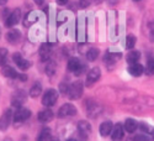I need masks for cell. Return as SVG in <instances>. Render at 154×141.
I'll use <instances>...</instances> for the list:
<instances>
[{
    "label": "cell",
    "mask_w": 154,
    "mask_h": 141,
    "mask_svg": "<svg viewBox=\"0 0 154 141\" xmlns=\"http://www.w3.org/2000/svg\"><path fill=\"white\" fill-rule=\"evenodd\" d=\"M137 126H138V124L136 123V120L128 118V119H126L123 127H125V130H126L127 133H134V131L137 130Z\"/></svg>",
    "instance_id": "obj_20"
},
{
    "label": "cell",
    "mask_w": 154,
    "mask_h": 141,
    "mask_svg": "<svg viewBox=\"0 0 154 141\" xmlns=\"http://www.w3.org/2000/svg\"><path fill=\"white\" fill-rule=\"evenodd\" d=\"M11 119H12V111L10 109H6L2 115V118H0V130L5 131L11 123Z\"/></svg>",
    "instance_id": "obj_10"
},
{
    "label": "cell",
    "mask_w": 154,
    "mask_h": 141,
    "mask_svg": "<svg viewBox=\"0 0 154 141\" xmlns=\"http://www.w3.org/2000/svg\"><path fill=\"white\" fill-rule=\"evenodd\" d=\"M2 74L4 77H6V78H12V79H16L17 75H19V73L10 66H4L2 68Z\"/></svg>",
    "instance_id": "obj_18"
},
{
    "label": "cell",
    "mask_w": 154,
    "mask_h": 141,
    "mask_svg": "<svg viewBox=\"0 0 154 141\" xmlns=\"http://www.w3.org/2000/svg\"><path fill=\"white\" fill-rule=\"evenodd\" d=\"M134 141H149L147 136H143V135H137L134 137Z\"/></svg>",
    "instance_id": "obj_33"
},
{
    "label": "cell",
    "mask_w": 154,
    "mask_h": 141,
    "mask_svg": "<svg viewBox=\"0 0 154 141\" xmlns=\"http://www.w3.org/2000/svg\"><path fill=\"white\" fill-rule=\"evenodd\" d=\"M91 2H93V0H79V6H80L82 9L88 8L89 5L91 4Z\"/></svg>",
    "instance_id": "obj_32"
},
{
    "label": "cell",
    "mask_w": 154,
    "mask_h": 141,
    "mask_svg": "<svg viewBox=\"0 0 154 141\" xmlns=\"http://www.w3.org/2000/svg\"><path fill=\"white\" fill-rule=\"evenodd\" d=\"M78 133L83 137H86L89 134L91 133V125L89 124L86 120H80L78 123Z\"/></svg>",
    "instance_id": "obj_13"
},
{
    "label": "cell",
    "mask_w": 154,
    "mask_h": 141,
    "mask_svg": "<svg viewBox=\"0 0 154 141\" xmlns=\"http://www.w3.org/2000/svg\"><path fill=\"white\" fill-rule=\"evenodd\" d=\"M133 2H140V0H133Z\"/></svg>",
    "instance_id": "obj_40"
},
{
    "label": "cell",
    "mask_w": 154,
    "mask_h": 141,
    "mask_svg": "<svg viewBox=\"0 0 154 141\" xmlns=\"http://www.w3.org/2000/svg\"><path fill=\"white\" fill-rule=\"evenodd\" d=\"M100 77H101V71L100 68L95 67L93 68L91 71H89L88 75H86V85L88 87H91L94 83H96L99 79H100Z\"/></svg>",
    "instance_id": "obj_7"
},
{
    "label": "cell",
    "mask_w": 154,
    "mask_h": 141,
    "mask_svg": "<svg viewBox=\"0 0 154 141\" xmlns=\"http://www.w3.org/2000/svg\"><path fill=\"white\" fill-rule=\"evenodd\" d=\"M9 0H0V5H5Z\"/></svg>",
    "instance_id": "obj_37"
},
{
    "label": "cell",
    "mask_w": 154,
    "mask_h": 141,
    "mask_svg": "<svg viewBox=\"0 0 154 141\" xmlns=\"http://www.w3.org/2000/svg\"><path fill=\"white\" fill-rule=\"evenodd\" d=\"M97 56H99V48H95V47L90 48L86 52V58H88V61H90V62L95 61L97 58Z\"/></svg>",
    "instance_id": "obj_25"
},
{
    "label": "cell",
    "mask_w": 154,
    "mask_h": 141,
    "mask_svg": "<svg viewBox=\"0 0 154 141\" xmlns=\"http://www.w3.org/2000/svg\"><path fill=\"white\" fill-rule=\"evenodd\" d=\"M53 117H54L53 111L47 108V109L41 110L40 113H38L37 119L40 120L41 123H49V121H52V120H53Z\"/></svg>",
    "instance_id": "obj_12"
},
{
    "label": "cell",
    "mask_w": 154,
    "mask_h": 141,
    "mask_svg": "<svg viewBox=\"0 0 154 141\" xmlns=\"http://www.w3.org/2000/svg\"><path fill=\"white\" fill-rule=\"evenodd\" d=\"M68 2H69V0H57V3H58L59 5H66Z\"/></svg>",
    "instance_id": "obj_35"
},
{
    "label": "cell",
    "mask_w": 154,
    "mask_h": 141,
    "mask_svg": "<svg viewBox=\"0 0 154 141\" xmlns=\"http://www.w3.org/2000/svg\"><path fill=\"white\" fill-rule=\"evenodd\" d=\"M20 18H21V11H20L19 9H15V10L12 11L11 14L5 19V26H8V27L15 26L16 24H19Z\"/></svg>",
    "instance_id": "obj_6"
},
{
    "label": "cell",
    "mask_w": 154,
    "mask_h": 141,
    "mask_svg": "<svg viewBox=\"0 0 154 141\" xmlns=\"http://www.w3.org/2000/svg\"><path fill=\"white\" fill-rule=\"evenodd\" d=\"M76 114V108L72 103H66L63 104L59 110H58V117L59 118H68V117H74Z\"/></svg>",
    "instance_id": "obj_4"
},
{
    "label": "cell",
    "mask_w": 154,
    "mask_h": 141,
    "mask_svg": "<svg viewBox=\"0 0 154 141\" xmlns=\"http://www.w3.org/2000/svg\"><path fill=\"white\" fill-rule=\"evenodd\" d=\"M41 93H42V85H41V83L33 84L32 88L29 91V95H30L31 98H38Z\"/></svg>",
    "instance_id": "obj_21"
},
{
    "label": "cell",
    "mask_w": 154,
    "mask_h": 141,
    "mask_svg": "<svg viewBox=\"0 0 154 141\" xmlns=\"http://www.w3.org/2000/svg\"><path fill=\"white\" fill-rule=\"evenodd\" d=\"M31 117V110L27 108H17V110L14 114V126L17 127L20 125H22L26 120H29V118Z\"/></svg>",
    "instance_id": "obj_1"
},
{
    "label": "cell",
    "mask_w": 154,
    "mask_h": 141,
    "mask_svg": "<svg viewBox=\"0 0 154 141\" xmlns=\"http://www.w3.org/2000/svg\"><path fill=\"white\" fill-rule=\"evenodd\" d=\"M20 38H21V34L19 30H10L6 34V40L11 45L17 43V41H20Z\"/></svg>",
    "instance_id": "obj_16"
},
{
    "label": "cell",
    "mask_w": 154,
    "mask_h": 141,
    "mask_svg": "<svg viewBox=\"0 0 154 141\" xmlns=\"http://www.w3.org/2000/svg\"><path fill=\"white\" fill-rule=\"evenodd\" d=\"M51 139H52L51 129H48V127H43V129L41 130V133L37 135L36 141H51Z\"/></svg>",
    "instance_id": "obj_19"
},
{
    "label": "cell",
    "mask_w": 154,
    "mask_h": 141,
    "mask_svg": "<svg viewBox=\"0 0 154 141\" xmlns=\"http://www.w3.org/2000/svg\"><path fill=\"white\" fill-rule=\"evenodd\" d=\"M8 58V51L5 48H0V66H3Z\"/></svg>",
    "instance_id": "obj_29"
},
{
    "label": "cell",
    "mask_w": 154,
    "mask_h": 141,
    "mask_svg": "<svg viewBox=\"0 0 154 141\" xmlns=\"http://www.w3.org/2000/svg\"><path fill=\"white\" fill-rule=\"evenodd\" d=\"M121 53H112V52H107L106 55H105V58H104V61L106 62V63H115L119 58H121Z\"/></svg>",
    "instance_id": "obj_23"
},
{
    "label": "cell",
    "mask_w": 154,
    "mask_h": 141,
    "mask_svg": "<svg viewBox=\"0 0 154 141\" xmlns=\"http://www.w3.org/2000/svg\"><path fill=\"white\" fill-rule=\"evenodd\" d=\"M112 129H113V125L111 121H105V123H102L99 127V131H100V135L101 136H104L106 137L107 135H110L112 133Z\"/></svg>",
    "instance_id": "obj_17"
},
{
    "label": "cell",
    "mask_w": 154,
    "mask_h": 141,
    "mask_svg": "<svg viewBox=\"0 0 154 141\" xmlns=\"http://www.w3.org/2000/svg\"><path fill=\"white\" fill-rule=\"evenodd\" d=\"M5 141H11V139H5Z\"/></svg>",
    "instance_id": "obj_39"
},
{
    "label": "cell",
    "mask_w": 154,
    "mask_h": 141,
    "mask_svg": "<svg viewBox=\"0 0 154 141\" xmlns=\"http://www.w3.org/2000/svg\"><path fill=\"white\" fill-rule=\"evenodd\" d=\"M12 59H14L15 62V65L21 69V71H26L31 67V63L27 61V59H25L20 53H14V56H12Z\"/></svg>",
    "instance_id": "obj_9"
},
{
    "label": "cell",
    "mask_w": 154,
    "mask_h": 141,
    "mask_svg": "<svg viewBox=\"0 0 154 141\" xmlns=\"http://www.w3.org/2000/svg\"><path fill=\"white\" fill-rule=\"evenodd\" d=\"M56 72V63L54 62H48V66L46 67V73L48 75H53Z\"/></svg>",
    "instance_id": "obj_28"
},
{
    "label": "cell",
    "mask_w": 154,
    "mask_h": 141,
    "mask_svg": "<svg viewBox=\"0 0 154 141\" xmlns=\"http://www.w3.org/2000/svg\"><path fill=\"white\" fill-rule=\"evenodd\" d=\"M33 2H35L36 4H38V5H41V4L43 3V0H33Z\"/></svg>",
    "instance_id": "obj_36"
},
{
    "label": "cell",
    "mask_w": 154,
    "mask_h": 141,
    "mask_svg": "<svg viewBox=\"0 0 154 141\" xmlns=\"http://www.w3.org/2000/svg\"><path fill=\"white\" fill-rule=\"evenodd\" d=\"M67 69L72 73H74L75 75H80L84 71H85V65L80 62V59L75 58V57H72L69 61H68V65H67Z\"/></svg>",
    "instance_id": "obj_2"
},
{
    "label": "cell",
    "mask_w": 154,
    "mask_h": 141,
    "mask_svg": "<svg viewBox=\"0 0 154 141\" xmlns=\"http://www.w3.org/2000/svg\"><path fill=\"white\" fill-rule=\"evenodd\" d=\"M67 141H76V140H75V139H68Z\"/></svg>",
    "instance_id": "obj_38"
},
{
    "label": "cell",
    "mask_w": 154,
    "mask_h": 141,
    "mask_svg": "<svg viewBox=\"0 0 154 141\" xmlns=\"http://www.w3.org/2000/svg\"><path fill=\"white\" fill-rule=\"evenodd\" d=\"M140 58V52L139 51H131L130 53L127 55V62L132 65V63H137Z\"/></svg>",
    "instance_id": "obj_22"
},
{
    "label": "cell",
    "mask_w": 154,
    "mask_h": 141,
    "mask_svg": "<svg viewBox=\"0 0 154 141\" xmlns=\"http://www.w3.org/2000/svg\"><path fill=\"white\" fill-rule=\"evenodd\" d=\"M144 72L148 74V75H153L154 74V57H149L148 61H147V66L144 68Z\"/></svg>",
    "instance_id": "obj_24"
},
{
    "label": "cell",
    "mask_w": 154,
    "mask_h": 141,
    "mask_svg": "<svg viewBox=\"0 0 154 141\" xmlns=\"http://www.w3.org/2000/svg\"><path fill=\"white\" fill-rule=\"evenodd\" d=\"M128 73L133 77H139L144 73V67L138 62L132 63V65H130V67H128Z\"/></svg>",
    "instance_id": "obj_14"
},
{
    "label": "cell",
    "mask_w": 154,
    "mask_h": 141,
    "mask_svg": "<svg viewBox=\"0 0 154 141\" xmlns=\"http://www.w3.org/2000/svg\"><path fill=\"white\" fill-rule=\"evenodd\" d=\"M83 94V83L80 81L74 82L72 85H69V93L68 97L70 99H78Z\"/></svg>",
    "instance_id": "obj_5"
},
{
    "label": "cell",
    "mask_w": 154,
    "mask_h": 141,
    "mask_svg": "<svg viewBox=\"0 0 154 141\" xmlns=\"http://www.w3.org/2000/svg\"><path fill=\"white\" fill-rule=\"evenodd\" d=\"M153 136H154V134H153Z\"/></svg>",
    "instance_id": "obj_41"
},
{
    "label": "cell",
    "mask_w": 154,
    "mask_h": 141,
    "mask_svg": "<svg viewBox=\"0 0 154 141\" xmlns=\"http://www.w3.org/2000/svg\"><path fill=\"white\" fill-rule=\"evenodd\" d=\"M139 127L142 129V131L143 133H147V134H154V131H153V129L149 126V125H147V124H144V123H142L139 125Z\"/></svg>",
    "instance_id": "obj_30"
},
{
    "label": "cell",
    "mask_w": 154,
    "mask_h": 141,
    "mask_svg": "<svg viewBox=\"0 0 154 141\" xmlns=\"http://www.w3.org/2000/svg\"><path fill=\"white\" fill-rule=\"evenodd\" d=\"M112 141H121L123 139L125 135V127L122 126V124H116L112 129Z\"/></svg>",
    "instance_id": "obj_11"
},
{
    "label": "cell",
    "mask_w": 154,
    "mask_h": 141,
    "mask_svg": "<svg viewBox=\"0 0 154 141\" xmlns=\"http://www.w3.org/2000/svg\"><path fill=\"white\" fill-rule=\"evenodd\" d=\"M36 22V15L33 14V12H31V14H27V16L25 18V22H23V25L25 26H31L32 24H35Z\"/></svg>",
    "instance_id": "obj_26"
},
{
    "label": "cell",
    "mask_w": 154,
    "mask_h": 141,
    "mask_svg": "<svg viewBox=\"0 0 154 141\" xmlns=\"http://www.w3.org/2000/svg\"><path fill=\"white\" fill-rule=\"evenodd\" d=\"M16 79H19V81H21V82H26V81H27V75H26V74H22V73H19V75H17Z\"/></svg>",
    "instance_id": "obj_34"
},
{
    "label": "cell",
    "mask_w": 154,
    "mask_h": 141,
    "mask_svg": "<svg viewBox=\"0 0 154 141\" xmlns=\"http://www.w3.org/2000/svg\"><path fill=\"white\" fill-rule=\"evenodd\" d=\"M58 99V92L56 89H48V91L45 93L43 98H42V104L47 108L52 107L56 104V101Z\"/></svg>",
    "instance_id": "obj_3"
},
{
    "label": "cell",
    "mask_w": 154,
    "mask_h": 141,
    "mask_svg": "<svg viewBox=\"0 0 154 141\" xmlns=\"http://www.w3.org/2000/svg\"><path fill=\"white\" fill-rule=\"evenodd\" d=\"M60 93L63 95H68V93H69V85H66L64 83H62L60 84Z\"/></svg>",
    "instance_id": "obj_31"
},
{
    "label": "cell",
    "mask_w": 154,
    "mask_h": 141,
    "mask_svg": "<svg viewBox=\"0 0 154 141\" xmlns=\"http://www.w3.org/2000/svg\"><path fill=\"white\" fill-rule=\"evenodd\" d=\"M51 55H52V47H51V45L49 43H43L41 46V48H40V57H41V59L43 62H46V61L49 59Z\"/></svg>",
    "instance_id": "obj_15"
},
{
    "label": "cell",
    "mask_w": 154,
    "mask_h": 141,
    "mask_svg": "<svg viewBox=\"0 0 154 141\" xmlns=\"http://www.w3.org/2000/svg\"><path fill=\"white\" fill-rule=\"evenodd\" d=\"M136 37L133 36V35H128L127 37H126V47L127 48H133L134 47V45H136Z\"/></svg>",
    "instance_id": "obj_27"
},
{
    "label": "cell",
    "mask_w": 154,
    "mask_h": 141,
    "mask_svg": "<svg viewBox=\"0 0 154 141\" xmlns=\"http://www.w3.org/2000/svg\"><path fill=\"white\" fill-rule=\"evenodd\" d=\"M27 94L25 91H22V89H20V91H16L14 94H12V98H11V104L14 107H17L20 108V105L25 101V99H26Z\"/></svg>",
    "instance_id": "obj_8"
}]
</instances>
